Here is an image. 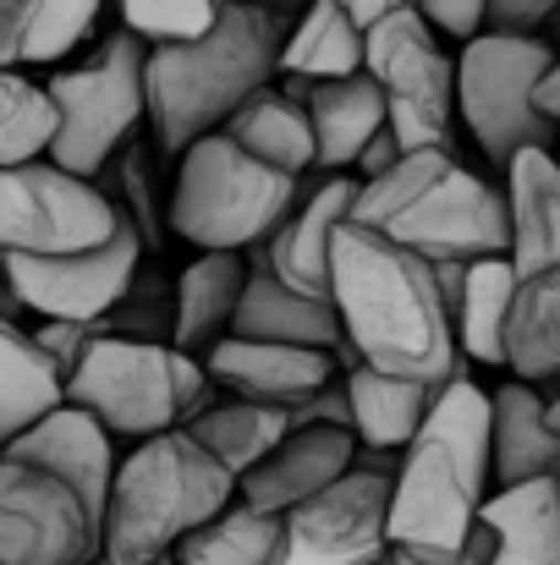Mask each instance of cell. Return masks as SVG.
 Wrapping results in <instances>:
<instances>
[{
    "label": "cell",
    "instance_id": "cell-2",
    "mask_svg": "<svg viewBox=\"0 0 560 565\" xmlns=\"http://www.w3.org/2000/svg\"><path fill=\"white\" fill-rule=\"evenodd\" d=\"M495 401L478 379H451L423 423V434L401 450L395 500H390V550L423 561H456L478 539V516L495 494V445H489Z\"/></svg>",
    "mask_w": 560,
    "mask_h": 565
},
{
    "label": "cell",
    "instance_id": "cell-16",
    "mask_svg": "<svg viewBox=\"0 0 560 565\" xmlns=\"http://www.w3.org/2000/svg\"><path fill=\"white\" fill-rule=\"evenodd\" d=\"M358 192H363L358 177H319V182H308L303 203L292 209V220L264 242L275 280H286L303 297L330 302V253H336V231L358 209Z\"/></svg>",
    "mask_w": 560,
    "mask_h": 565
},
{
    "label": "cell",
    "instance_id": "cell-34",
    "mask_svg": "<svg viewBox=\"0 0 560 565\" xmlns=\"http://www.w3.org/2000/svg\"><path fill=\"white\" fill-rule=\"evenodd\" d=\"M50 143H55V105L44 83L22 72H0V171L50 160Z\"/></svg>",
    "mask_w": 560,
    "mask_h": 565
},
{
    "label": "cell",
    "instance_id": "cell-4",
    "mask_svg": "<svg viewBox=\"0 0 560 565\" xmlns=\"http://www.w3.org/2000/svg\"><path fill=\"white\" fill-rule=\"evenodd\" d=\"M352 220L429 264H478L511 253L506 188L467 171L451 149L406 154L390 177L363 182Z\"/></svg>",
    "mask_w": 560,
    "mask_h": 565
},
{
    "label": "cell",
    "instance_id": "cell-27",
    "mask_svg": "<svg viewBox=\"0 0 560 565\" xmlns=\"http://www.w3.org/2000/svg\"><path fill=\"white\" fill-rule=\"evenodd\" d=\"M517 291H522V275L511 269V258H478V264H467L462 297L451 308L462 363L506 369V324H511Z\"/></svg>",
    "mask_w": 560,
    "mask_h": 565
},
{
    "label": "cell",
    "instance_id": "cell-17",
    "mask_svg": "<svg viewBox=\"0 0 560 565\" xmlns=\"http://www.w3.org/2000/svg\"><path fill=\"white\" fill-rule=\"evenodd\" d=\"M358 450L363 445H358L352 428H292L281 439V450L236 483V494L253 511H264V516H286L303 500H314L330 483H341L358 467Z\"/></svg>",
    "mask_w": 560,
    "mask_h": 565
},
{
    "label": "cell",
    "instance_id": "cell-22",
    "mask_svg": "<svg viewBox=\"0 0 560 565\" xmlns=\"http://www.w3.org/2000/svg\"><path fill=\"white\" fill-rule=\"evenodd\" d=\"M247 291V253H198L177 275V335L187 358H209L236 330V308Z\"/></svg>",
    "mask_w": 560,
    "mask_h": 565
},
{
    "label": "cell",
    "instance_id": "cell-31",
    "mask_svg": "<svg viewBox=\"0 0 560 565\" xmlns=\"http://www.w3.org/2000/svg\"><path fill=\"white\" fill-rule=\"evenodd\" d=\"M506 369L522 384H560V269L522 280L506 324Z\"/></svg>",
    "mask_w": 560,
    "mask_h": 565
},
{
    "label": "cell",
    "instance_id": "cell-1",
    "mask_svg": "<svg viewBox=\"0 0 560 565\" xmlns=\"http://www.w3.org/2000/svg\"><path fill=\"white\" fill-rule=\"evenodd\" d=\"M330 308L341 319L347 352L390 379L451 384L467 374L451 308L440 297L434 264L395 247L369 225L347 220L330 253Z\"/></svg>",
    "mask_w": 560,
    "mask_h": 565
},
{
    "label": "cell",
    "instance_id": "cell-45",
    "mask_svg": "<svg viewBox=\"0 0 560 565\" xmlns=\"http://www.w3.org/2000/svg\"><path fill=\"white\" fill-rule=\"evenodd\" d=\"M556 160H560V149H556Z\"/></svg>",
    "mask_w": 560,
    "mask_h": 565
},
{
    "label": "cell",
    "instance_id": "cell-7",
    "mask_svg": "<svg viewBox=\"0 0 560 565\" xmlns=\"http://www.w3.org/2000/svg\"><path fill=\"white\" fill-rule=\"evenodd\" d=\"M214 379L203 358H187L177 347H149V341H94L88 358L66 379V406L88 412L110 439H160L192 428L214 406Z\"/></svg>",
    "mask_w": 560,
    "mask_h": 565
},
{
    "label": "cell",
    "instance_id": "cell-43",
    "mask_svg": "<svg viewBox=\"0 0 560 565\" xmlns=\"http://www.w3.org/2000/svg\"><path fill=\"white\" fill-rule=\"evenodd\" d=\"M0 291H6V258H0Z\"/></svg>",
    "mask_w": 560,
    "mask_h": 565
},
{
    "label": "cell",
    "instance_id": "cell-36",
    "mask_svg": "<svg viewBox=\"0 0 560 565\" xmlns=\"http://www.w3.org/2000/svg\"><path fill=\"white\" fill-rule=\"evenodd\" d=\"M33 341H39V352L55 363V374L72 379V369L88 358V347L105 341V330H99V324H72V319H39Z\"/></svg>",
    "mask_w": 560,
    "mask_h": 565
},
{
    "label": "cell",
    "instance_id": "cell-24",
    "mask_svg": "<svg viewBox=\"0 0 560 565\" xmlns=\"http://www.w3.org/2000/svg\"><path fill=\"white\" fill-rule=\"evenodd\" d=\"M478 527L495 539L489 565H560V478L495 489Z\"/></svg>",
    "mask_w": 560,
    "mask_h": 565
},
{
    "label": "cell",
    "instance_id": "cell-5",
    "mask_svg": "<svg viewBox=\"0 0 560 565\" xmlns=\"http://www.w3.org/2000/svg\"><path fill=\"white\" fill-rule=\"evenodd\" d=\"M236 505V478L187 434L144 439L121 456L105 505V565L177 561L192 533Z\"/></svg>",
    "mask_w": 560,
    "mask_h": 565
},
{
    "label": "cell",
    "instance_id": "cell-38",
    "mask_svg": "<svg viewBox=\"0 0 560 565\" xmlns=\"http://www.w3.org/2000/svg\"><path fill=\"white\" fill-rule=\"evenodd\" d=\"M560 11V0H489V33L539 39V28Z\"/></svg>",
    "mask_w": 560,
    "mask_h": 565
},
{
    "label": "cell",
    "instance_id": "cell-35",
    "mask_svg": "<svg viewBox=\"0 0 560 565\" xmlns=\"http://www.w3.org/2000/svg\"><path fill=\"white\" fill-rule=\"evenodd\" d=\"M231 0H116L121 28L138 33L144 44H187L203 39Z\"/></svg>",
    "mask_w": 560,
    "mask_h": 565
},
{
    "label": "cell",
    "instance_id": "cell-14",
    "mask_svg": "<svg viewBox=\"0 0 560 565\" xmlns=\"http://www.w3.org/2000/svg\"><path fill=\"white\" fill-rule=\"evenodd\" d=\"M144 258L149 253H144L138 231L121 220L116 236L105 247H94V253H72V258H6V286L39 319L99 324L133 291V280L144 275Z\"/></svg>",
    "mask_w": 560,
    "mask_h": 565
},
{
    "label": "cell",
    "instance_id": "cell-28",
    "mask_svg": "<svg viewBox=\"0 0 560 565\" xmlns=\"http://www.w3.org/2000/svg\"><path fill=\"white\" fill-rule=\"evenodd\" d=\"M55 406H66V379L39 352L33 330L0 313V450L17 445Z\"/></svg>",
    "mask_w": 560,
    "mask_h": 565
},
{
    "label": "cell",
    "instance_id": "cell-19",
    "mask_svg": "<svg viewBox=\"0 0 560 565\" xmlns=\"http://www.w3.org/2000/svg\"><path fill=\"white\" fill-rule=\"evenodd\" d=\"M286 88L303 94L308 105V121H314V149H319V171L325 177H352L363 149L390 127V105L379 94L369 72L358 77H336V83H292L281 77Z\"/></svg>",
    "mask_w": 560,
    "mask_h": 565
},
{
    "label": "cell",
    "instance_id": "cell-39",
    "mask_svg": "<svg viewBox=\"0 0 560 565\" xmlns=\"http://www.w3.org/2000/svg\"><path fill=\"white\" fill-rule=\"evenodd\" d=\"M401 160H406V149H401V138L384 127L369 149H363V160H358V171H352V177H358V182H379V177H390Z\"/></svg>",
    "mask_w": 560,
    "mask_h": 565
},
{
    "label": "cell",
    "instance_id": "cell-3",
    "mask_svg": "<svg viewBox=\"0 0 560 565\" xmlns=\"http://www.w3.org/2000/svg\"><path fill=\"white\" fill-rule=\"evenodd\" d=\"M286 22L258 0H231L225 17L187 44L149 50V132L155 149L182 160L192 143L231 127V116L275 88Z\"/></svg>",
    "mask_w": 560,
    "mask_h": 565
},
{
    "label": "cell",
    "instance_id": "cell-26",
    "mask_svg": "<svg viewBox=\"0 0 560 565\" xmlns=\"http://www.w3.org/2000/svg\"><path fill=\"white\" fill-rule=\"evenodd\" d=\"M99 22V0H0V72L55 66Z\"/></svg>",
    "mask_w": 560,
    "mask_h": 565
},
{
    "label": "cell",
    "instance_id": "cell-20",
    "mask_svg": "<svg viewBox=\"0 0 560 565\" xmlns=\"http://www.w3.org/2000/svg\"><path fill=\"white\" fill-rule=\"evenodd\" d=\"M506 214H511V269L522 280L560 269V160L550 149H528L506 166Z\"/></svg>",
    "mask_w": 560,
    "mask_h": 565
},
{
    "label": "cell",
    "instance_id": "cell-15",
    "mask_svg": "<svg viewBox=\"0 0 560 565\" xmlns=\"http://www.w3.org/2000/svg\"><path fill=\"white\" fill-rule=\"evenodd\" d=\"M203 369L214 379V390L236 395V401H258V406H281L297 412L308 395L330 390L341 379L336 352H308V347H270V341H220Z\"/></svg>",
    "mask_w": 560,
    "mask_h": 565
},
{
    "label": "cell",
    "instance_id": "cell-13",
    "mask_svg": "<svg viewBox=\"0 0 560 565\" xmlns=\"http://www.w3.org/2000/svg\"><path fill=\"white\" fill-rule=\"evenodd\" d=\"M384 105H390V132L401 138L406 154L423 149H451V121H456V55L440 44V33L418 17H384L369 28V61H363Z\"/></svg>",
    "mask_w": 560,
    "mask_h": 565
},
{
    "label": "cell",
    "instance_id": "cell-9",
    "mask_svg": "<svg viewBox=\"0 0 560 565\" xmlns=\"http://www.w3.org/2000/svg\"><path fill=\"white\" fill-rule=\"evenodd\" d=\"M105 494L33 445L0 450V565H99Z\"/></svg>",
    "mask_w": 560,
    "mask_h": 565
},
{
    "label": "cell",
    "instance_id": "cell-21",
    "mask_svg": "<svg viewBox=\"0 0 560 565\" xmlns=\"http://www.w3.org/2000/svg\"><path fill=\"white\" fill-rule=\"evenodd\" d=\"M489 401H495V417H489L495 489L560 478V434L550 428V401H545V390L511 379V384L489 390Z\"/></svg>",
    "mask_w": 560,
    "mask_h": 565
},
{
    "label": "cell",
    "instance_id": "cell-11",
    "mask_svg": "<svg viewBox=\"0 0 560 565\" xmlns=\"http://www.w3.org/2000/svg\"><path fill=\"white\" fill-rule=\"evenodd\" d=\"M401 456L358 450V467L281 516L270 565H379L390 555V500Z\"/></svg>",
    "mask_w": 560,
    "mask_h": 565
},
{
    "label": "cell",
    "instance_id": "cell-25",
    "mask_svg": "<svg viewBox=\"0 0 560 565\" xmlns=\"http://www.w3.org/2000/svg\"><path fill=\"white\" fill-rule=\"evenodd\" d=\"M363 61H369V28H358V17L341 0H308L297 28H286L281 77L336 83V77H358Z\"/></svg>",
    "mask_w": 560,
    "mask_h": 565
},
{
    "label": "cell",
    "instance_id": "cell-33",
    "mask_svg": "<svg viewBox=\"0 0 560 565\" xmlns=\"http://www.w3.org/2000/svg\"><path fill=\"white\" fill-rule=\"evenodd\" d=\"M275 544H281V516H264L236 494L231 511H220L177 550V565H270Z\"/></svg>",
    "mask_w": 560,
    "mask_h": 565
},
{
    "label": "cell",
    "instance_id": "cell-37",
    "mask_svg": "<svg viewBox=\"0 0 560 565\" xmlns=\"http://www.w3.org/2000/svg\"><path fill=\"white\" fill-rule=\"evenodd\" d=\"M418 17L456 44H473L478 33H489V0H418Z\"/></svg>",
    "mask_w": 560,
    "mask_h": 565
},
{
    "label": "cell",
    "instance_id": "cell-32",
    "mask_svg": "<svg viewBox=\"0 0 560 565\" xmlns=\"http://www.w3.org/2000/svg\"><path fill=\"white\" fill-rule=\"evenodd\" d=\"M99 188L116 203V214L138 231L144 253H160V242H166L160 231L171 225V188L155 182V154H149L144 138H133V143L110 160V171L99 177Z\"/></svg>",
    "mask_w": 560,
    "mask_h": 565
},
{
    "label": "cell",
    "instance_id": "cell-42",
    "mask_svg": "<svg viewBox=\"0 0 560 565\" xmlns=\"http://www.w3.org/2000/svg\"><path fill=\"white\" fill-rule=\"evenodd\" d=\"M539 110L560 127V55H556V66H550V77H545V88H539Z\"/></svg>",
    "mask_w": 560,
    "mask_h": 565
},
{
    "label": "cell",
    "instance_id": "cell-30",
    "mask_svg": "<svg viewBox=\"0 0 560 565\" xmlns=\"http://www.w3.org/2000/svg\"><path fill=\"white\" fill-rule=\"evenodd\" d=\"M236 483L253 472V467H264L275 450H281V439L292 434V412H281V406H258V401H236V395H220L192 428H187Z\"/></svg>",
    "mask_w": 560,
    "mask_h": 565
},
{
    "label": "cell",
    "instance_id": "cell-6",
    "mask_svg": "<svg viewBox=\"0 0 560 565\" xmlns=\"http://www.w3.org/2000/svg\"><path fill=\"white\" fill-rule=\"evenodd\" d=\"M303 192V177H286L247 154L231 132H214L177 160L171 231L198 253H253L292 220Z\"/></svg>",
    "mask_w": 560,
    "mask_h": 565
},
{
    "label": "cell",
    "instance_id": "cell-12",
    "mask_svg": "<svg viewBox=\"0 0 560 565\" xmlns=\"http://www.w3.org/2000/svg\"><path fill=\"white\" fill-rule=\"evenodd\" d=\"M121 214L99 182L28 160L0 171V258H72L116 236Z\"/></svg>",
    "mask_w": 560,
    "mask_h": 565
},
{
    "label": "cell",
    "instance_id": "cell-29",
    "mask_svg": "<svg viewBox=\"0 0 560 565\" xmlns=\"http://www.w3.org/2000/svg\"><path fill=\"white\" fill-rule=\"evenodd\" d=\"M225 132H231L247 154H258L264 166H275V171H286V177H303V182H308V171H319L308 105H303V94L286 88V83H275V88H264L258 99H247V105L231 116Z\"/></svg>",
    "mask_w": 560,
    "mask_h": 565
},
{
    "label": "cell",
    "instance_id": "cell-23",
    "mask_svg": "<svg viewBox=\"0 0 560 565\" xmlns=\"http://www.w3.org/2000/svg\"><path fill=\"white\" fill-rule=\"evenodd\" d=\"M341 384H347V401H352V434H358V445L379 450V456H401L423 434V423H429V412H434V401L445 390V384L390 379V374H379V369H363V363L347 369Z\"/></svg>",
    "mask_w": 560,
    "mask_h": 565
},
{
    "label": "cell",
    "instance_id": "cell-40",
    "mask_svg": "<svg viewBox=\"0 0 560 565\" xmlns=\"http://www.w3.org/2000/svg\"><path fill=\"white\" fill-rule=\"evenodd\" d=\"M489 555H495V539H489V533L478 527V539H473V544H467V550H462L456 561H423V555H406V550H390V555H384V561H379V565H489Z\"/></svg>",
    "mask_w": 560,
    "mask_h": 565
},
{
    "label": "cell",
    "instance_id": "cell-18",
    "mask_svg": "<svg viewBox=\"0 0 560 565\" xmlns=\"http://www.w3.org/2000/svg\"><path fill=\"white\" fill-rule=\"evenodd\" d=\"M242 341H270V347H308V352H341V319L330 302L292 291L286 280H275L270 253L253 247L247 253V291L236 308V330Z\"/></svg>",
    "mask_w": 560,
    "mask_h": 565
},
{
    "label": "cell",
    "instance_id": "cell-44",
    "mask_svg": "<svg viewBox=\"0 0 560 565\" xmlns=\"http://www.w3.org/2000/svg\"><path fill=\"white\" fill-rule=\"evenodd\" d=\"M99 565H105V561H99ZM160 565H177V561H160Z\"/></svg>",
    "mask_w": 560,
    "mask_h": 565
},
{
    "label": "cell",
    "instance_id": "cell-10",
    "mask_svg": "<svg viewBox=\"0 0 560 565\" xmlns=\"http://www.w3.org/2000/svg\"><path fill=\"white\" fill-rule=\"evenodd\" d=\"M550 39H517V33H478L456 55V116L478 138L484 160L506 166L528 149H560V127L539 110V88L556 66Z\"/></svg>",
    "mask_w": 560,
    "mask_h": 565
},
{
    "label": "cell",
    "instance_id": "cell-8",
    "mask_svg": "<svg viewBox=\"0 0 560 565\" xmlns=\"http://www.w3.org/2000/svg\"><path fill=\"white\" fill-rule=\"evenodd\" d=\"M149 50L138 33L116 28L94 44L88 61L55 66L44 94L55 105V143L50 160L83 182H99L110 160L138 138L149 121Z\"/></svg>",
    "mask_w": 560,
    "mask_h": 565
},
{
    "label": "cell",
    "instance_id": "cell-41",
    "mask_svg": "<svg viewBox=\"0 0 560 565\" xmlns=\"http://www.w3.org/2000/svg\"><path fill=\"white\" fill-rule=\"evenodd\" d=\"M341 6L358 17V28H373V22L401 17V11H418V0H341Z\"/></svg>",
    "mask_w": 560,
    "mask_h": 565
}]
</instances>
